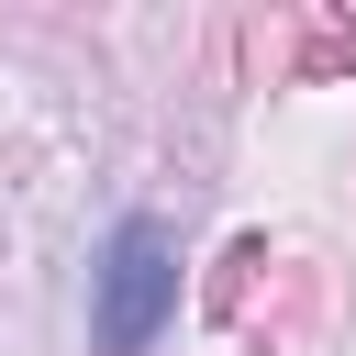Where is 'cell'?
<instances>
[{"label":"cell","instance_id":"2","mask_svg":"<svg viewBox=\"0 0 356 356\" xmlns=\"http://www.w3.org/2000/svg\"><path fill=\"white\" fill-rule=\"evenodd\" d=\"M256 267H267V234H234V245H222V267H211V289H200V312H211V323H234V312H245V289H256Z\"/></svg>","mask_w":356,"mask_h":356},{"label":"cell","instance_id":"1","mask_svg":"<svg viewBox=\"0 0 356 356\" xmlns=\"http://www.w3.org/2000/svg\"><path fill=\"white\" fill-rule=\"evenodd\" d=\"M167 312H178V245H167V222H122V234H111V256H100L89 345H100V356H145Z\"/></svg>","mask_w":356,"mask_h":356},{"label":"cell","instance_id":"3","mask_svg":"<svg viewBox=\"0 0 356 356\" xmlns=\"http://www.w3.org/2000/svg\"><path fill=\"white\" fill-rule=\"evenodd\" d=\"M289 67H300V78H356V11H334V22H312Z\"/></svg>","mask_w":356,"mask_h":356}]
</instances>
